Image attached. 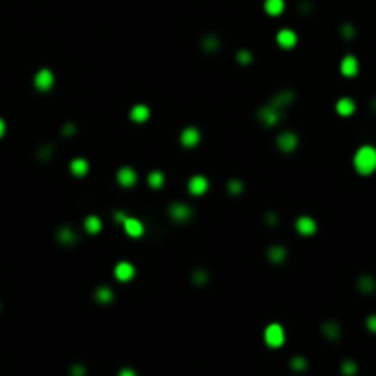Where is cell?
<instances>
[{"instance_id": "26", "label": "cell", "mask_w": 376, "mask_h": 376, "mask_svg": "<svg viewBox=\"0 0 376 376\" xmlns=\"http://www.w3.org/2000/svg\"><path fill=\"white\" fill-rule=\"evenodd\" d=\"M4 132H6V123H4V122H2V120H0V138L4 136Z\"/></svg>"}, {"instance_id": "19", "label": "cell", "mask_w": 376, "mask_h": 376, "mask_svg": "<svg viewBox=\"0 0 376 376\" xmlns=\"http://www.w3.org/2000/svg\"><path fill=\"white\" fill-rule=\"evenodd\" d=\"M358 286L362 292H372V290L376 288V282L370 276H364V277H360Z\"/></svg>"}, {"instance_id": "7", "label": "cell", "mask_w": 376, "mask_h": 376, "mask_svg": "<svg viewBox=\"0 0 376 376\" xmlns=\"http://www.w3.org/2000/svg\"><path fill=\"white\" fill-rule=\"evenodd\" d=\"M188 189H189V193H191V194L200 196V194H204L206 191H208V180H206L204 176L196 174V176H193L188 182Z\"/></svg>"}, {"instance_id": "22", "label": "cell", "mask_w": 376, "mask_h": 376, "mask_svg": "<svg viewBox=\"0 0 376 376\" xmlns=\"http://www.w3.org/2000/svg\"><path fill=\"white\" fill-rule=\"evenodd\" d=\"M356 370H358V367H356V364L350 362V360H347V362L343 364V372H345V374H354Z\"/></svg>"}, {"instance_id": "15", "label": "cell", "mask_w": 376, "mask_h": 376, "mask_svg": "<svg viewBox=\"0 0 376 376\" xmlns=\"http://www.w3.org/2000/svg\"><path fill=\"white\" fill-rule=\"evenodd\" d=\"M284 10V0H264V12L272 17L281 15Z\"/></svg>"}, {"instance_id": "8", "label": "cell", "mask_w": 376, "mask_h": 376, "mask_svg": "<svg viewBox=\"0 0 376 376\" xmlns=\"http://www.w3.org/2000/svg\"><path fill=\"white\" fill-rule=\"evenodd\" d=\"M116 178H118V182L122 184L123 188H132L134 184H136V180H138L136 171H134V169H130V167H123V169H120Z\"/></svg>"}, {"instance_id": "24", "label": "cell", "mask_w": 376, "mask_h": 376, "mask_svg": "<svg viewBox=\"0 0 376 376\" xmlns=\"http://www.w3.org/2000/svg\"><path fill=\"white\" fill-rule=\"evenodd\" d=\"M343 34H345V37H347V39H350V37H352V34H354L352 26H350V24H345V26H343Z\"/></svg>"}, {"instance_id": "13", "label": "cell", "mask_w": 376, "mask_h": 376, "mask_svg": "<svg viewBox=\"0 0 376 376\" xmlns=\"http://www.w3.org/2000/svg\"><path fill=\"white\" fill-rule=\"evenodd\" d=\"M354 108H356V105H354V101L350 100V98H342V100H338L336 103V112L340 114V116H350L354 112Z\"/></svg>"}, {"instance_id": "10", "label": "cell", "mask_w": 376, "mask_h": 376, "mask_svg": "<svg viewBox=\"0 0 376 376\" xmlns=\"http://www.w3.org/2000/svg\"><path fill=\"white\" fill-rule=\"evenodd\" d=\"M180 140H182V145L184 147H194V145L200 142V132L198 128L194 127H188L184 128L182 136H180Z\"/></svg>"}, {"instance_id": "17", "label": "cell", "mask_w": 376, "mask_h": 376, "mask_svg": "<svg viewBox=\"0 0 376 376\" xmlns=\"http://www.w3.org/2000/svg\"><path fill=\"white\" fill-rule=\"evenodd\" d=\"M171 216L174 220H186L189 216V208L184 204H174L171 206Z\"/></svg>"}, {"instance_id": "1", "label": "cell", "mask_w": 376, "mask_h": 376, "mask_svg": "<svg viewBox=\"0 0 376 376\" xmlns=\"http://www.w3.org/2000/svg\"><path fill=\"white\" fill-rule=\"evenodd\" d=\"M354 169L358 174H364V176H369L376 171V149L372 145H364L356 150L354 154Z\"/></svg>"}, {"instance_id": "21", "label": "cell", "mask_w": 376, "mask_h": 376, "mask_svg": "<svg viewBox=\"0 0 376 376\" xmlns=\"http://www.w3.org/2000/svg\"><path fill=\"white\" fill-rule=\"evenodd\" d=\"M98 299H100L101 303H108L112 299V292L106 286L100 288V290H98Z\"/></svg>"}, {"instance_id": "18", "label": "cell", "mask_w": 376, "mask_h": 376, "mask_svg": "<svg viewBox=\"0 0 376 376\" xmlns=\"http://www.w3.org/2000/svg\"><path fill=\"white\" fill-rule=\"evenodd\" d=\"M84 230H86L88 233H98L101 230V220L96 215L86 216V220H84Z\"/></svg>"}, {"instance_id": "14", "label": "cell", "mask_w": 376, "mask_h": 376, "mask_svg": "<svg viewBox=\"0 0 376 376\" xmlns=\"http://www.w3.org/2000/svg\"><path fill=\"white\" fill-rule=\"evenodd\" d=\"M128 116H130V120H132L134 123H144V122H147V118H149V108L145 105H136V106H132V110L128 112Z\"/></svg>"}, {"instance_id": "20", "label": "cell", "mask_w": 376, "mask_h": 376, "mask_svg": "<svg viewBox=\"0 0 376 376\" xmlns=\"http://www.w3.org/2000/svg\"><path fill=\"white\" fill-rule=\"evenodd\" d=\"M147 180H149L150 188H154V189L156 188H162V184H164V174H162L160 171H152L149 174V178H147Z\"/></svg>"}, {"instance_id": "12", "label": "cell", "mask_w": 376, "mask_h": 376, "mask_svg": "<svg viewBox=\"0 0 376 376\" xmlns=\"http://www.w3.org/2000/svg\"><path fill=\"white\" fill-rule=\"evenodd\" d=\"M296 228H298V232L301 233V235H312V233H316L314 218H310V216H306V215L299 216Z\"/></svg>"}, {"instance_id": "5", "label": "cell", "mask_w": 376, "mask_h": 376, "mask_svg": "<svg viewBox=\"0 0 376 376\" xmlns=\"http://www.w3.org/2000/svg\"><path fill=\"white\" fill-rule=\"evenodd\" d=\"M114 276H116L118 281H130L134 277V266L130 264V262H127V260H123V262H118L116 268H114Z\"/></svg>"}, {"instance_id": "16", "label": "cell", "mask_w": 376, "mask_h": 376, "mask_svg": "<svg viewBox=\"0 0 376 376\" xmlns=\"http://www.w3.org/2000/svg\"><path fill=\"white\" fill-rule=\"evenodd\" d=\"M70 171H72L76 176H83V174H86V171H88V164H86L84 158H76V160H72V164H70Z\"/></svg>"}, {"instance_id": "23", "label": "cell", "mask_w": 376, "mask_h": 376, "mask_svg": "<svg viewBox=\"0 0 376 376\" xmlns=\"http://www.w3.org/2000/svg\"><path fill=\"white\" fill-rule=\"evenodd\" d=\"M365 326L369 328V332L376 334V314H370L367 320H365Z\"/></svg>"}, {"instance_id": "4", "label": "cell", "mask_w": 376, "mask_h": 376, "mask_svg": "<svg viewBox=\"0 0 376 376\" xmlns=\"http://www.w3.org/2000/svg\"><path fill=\"white\" fill-rule=\"evenodd\" d=\"M35 86L39 90H50L52 86H54V74L48 70V68H42V70H39L37 72V76H35Z\"/></svg>"}, {"instance_id": "6", "label": "cell", "mask_w": 376, "mask_h": 376, "mask_svg": "<svg viewBox=\"0 0 376 376\" xmlns=\"http://www.w3.org/2000/svg\"><path fill=\"white\" fill-rule=\"evenodd\" d=\"M276 40H277V44L281 46V48L290 50V48H294V46H296L298 37H296V34H294L292 30H281V32L277 34Z\"/></svg>"}, {"instance_id": "3", "label": "cell", "mask_w": 376, "mask_h": 376, "mask_svg": "<svg viewBox=\"0 0 376 376\" xmlns=\"http://www.w3.org/2000/svg\"><path fill=\"white\" fill-rule=\"evenodd\" d=\"M340 72H342L345 78H354V76L360 72L358 59L354 56H345L342 59V64H340Z\"/></svg>"}, {"instance_id": "9", "label": "cell", "mask_w": 376, "mask_h": 376, "mask_svg": "<svg viewBox=\"0 0 376 376\" xmlns=\"http://www.w3.org/2000/svg\"><path fill=\"white\" fill-rule=\"evenodd\" d=\"M123 228H125V233L130 235V237H140V235H144V226H142V222H140L138 218L125 216Z\"/></svg>"}, {"instance_id": "25", "label": "cell", "mask_w": 376, "mask_h": 376, "mask_svg": "<svg viewBox=\"0 0 376 376\" xmlns=\"http://www.w3.org/2000/svg\"><path fill=\"white\" fill-rule=\"evenodd\" d=\"M272 257H277L276 260H281L282 257H284V252H282L281 248H276V250H272Z\"/></svg>"}, {"instance_id": "2", "label": "cell", "mask_w": 376, "mask_h": 376, "mask_svg": "<svg viewBox=\"0 0 376 376\" xmlns=\"http://www.w3.org/2000/svg\"><path fill=\"white\" fill-rule=\"evenodd\" d=\"M264 342L268 347H281L282 343H284V330H282L281 325H277V323H272V325L266 326L264 330Z\"/></svg>"}, {"instance_id": "11", "label": "cell", "mask_w": 376, "mask_h": 376, "mask_svg": "<svg viewBox=\"0 0 376 376\" xmlns=\"http://www.w3.org/2000/svg\"><path fill=\"white\" fill-rule=\"evenodd\" d=\"M277 145H279V149H281V150L290 152V150L296 149V145H298V138H296L292 132H282L281 136L277 138Z\"/></svg>"}]
</instances>
